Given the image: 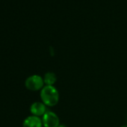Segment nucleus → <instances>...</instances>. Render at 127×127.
I'll list each match as a JSON object with an SVG mask.
<instances>
[{
  "label": "nucleus",
  "instance_id": "1",
  "mask_svg": "<svg viewBox=\"0 0 127 127\" xmlns=\"http://www.w3.org/2000/svg\"><path fill=\"white\" fill-rule=\"evenodd\" d=\"M40 99L46 106L53 107L59 101V93L55 87L45 85L40 91Z\"/></svg>",
  "mask_w": 127,
  "mask_h": 127
},
{
  "label": "nucleus",
  "instance_id": "2",
  "mask_svg": "<svg viewBox=\"0 0 127 127\" xmlns=\"http://www.w3.org/2000/svg\"><path fill=\"white\" fill-rule=\"evenodd\" d=\"M43 82V78L39 75H32L28 77L25 82L26 88L31 91H41L42 88L45 86Z\"/></svg>",
  "mask_w": 127,
  "mask_h": 127
},
{
  "label": "nucleus",
  "instance_id": "3",
  "mask_svg": "<svg viewBox=\"0 0 127 127\" xmlns=\"http://www.w3.org/2000/svg\"><path fill=\"white\" fill-rule=\"evenodd\" d=\"M43 126L44 127H58L60 125L58 116L53 111H47L42 117Z\"/></svg>",
  "mask_w": 127,
  "mask_h": 127
},
{
  "label": "nucleus",
  "instance_id": "4",
  "mask_svg": "<svg viewBox=\"0 0 127 127\" xmlns=\"http://www.w3.org/2000/svg\"><path fill=\"white\" fill-rule=\"evenodd\" d=\"M30 111L34 116L37 117H43V114L47 111L46 105L42 102H35L32 104L30 107Z\"/></svg>",
  "mask_w": 127,
  "mask_h": 127
},
{
  "label": "nucleus",
  "instance_id": "5",
  "mask_svg": "<svg viewBox=\"0 0 127 127\" xmlns=\"http://www.w3.org/2000/svg\"><path fill=\"white\" fill-rule=\"evenodd\" d=\"M43 126V122L42 119L40 117L37 116H29L26 117L23 123V127H42Z\"/></svg>",
  "mask_w": 127,
  "mask_h": 127
},
{
  "label": "nucleus",
  "instance_id": "6",
  "mask_svg": "<svg viewBox=\"0 0 127 127\" xmlns=\"http://www.w3.org/2000/svg\"><path fill=\"white\" fill-rule=\"evenodd\" d=\"M57 81V76L55 73L52 72H47L43 76V82L46 85L53 86V85Z\"/></svg>",
  "mask_w": 127,
  "mask_h": 127
},
{
  "label": "nucleus",
  "instance_id": "7",
  "mask_svg": "<svg viewBox=\"0 0 127 127\" xmlns=\"http://www.w3.org/2000/svg\"><path fill=\"white\" fill-rule=\"evenodd\" d=\"M58 127H66V126L64 125V124H60Z\"/></svg>",
  "mask_w": 127,
  "mask_h": 127
},
{
  "label": "nucleus",
  "instance_id": "8",
  "mask_svg": "<svg viewBox=\"0 0 127 127\" xmlns=\"http://www.w3.org/2000/svg\"><path fill=\"white\" fill-rule=\"evenodd\" d=\"M121 127H127V126H126V125H125V126H122Z\"/></svg>",
  "mask_w": 127,
  "mask_h": 127
}]
</instances>
